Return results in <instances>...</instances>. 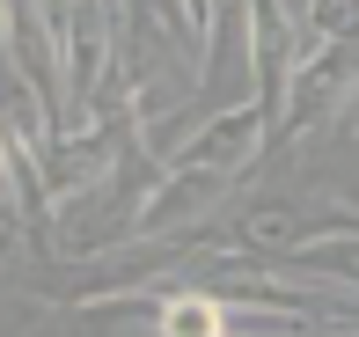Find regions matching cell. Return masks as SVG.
<instances>
[{
    "instance_id": "cell-1",
    "label": "cell",
    "mask_w": 359,
    "mask_h": 337,
    "mask_svg": "<svg viewBox=\"0 0 359 337\" xmlns=\"http://www.w3.org/2000/svg\"><path fill=\"white\" fill-rule=\"evenodd\" d=\"M176 337H213V315H205V308H184V315H176Z\"/></svg>"
}]
</instances>
